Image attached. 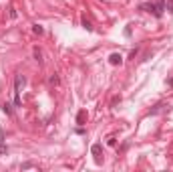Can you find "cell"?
Segmentation results:
<instances>
[{
  "instance_id": "5",
  "label": "cell",
  "mask_w": 173,
  "mask_h": 172,
  "mask_svg": "<svg viewBox=\"0 0 173 172\" xmlns=\"http://www.w3.org/2000/svg\"><path fill=\"white\" fill-rule=\"evenodd\" d=\"M80 24H83V29H84V30H89V33L93 30V22H91L87 16H83V18H80Z\"/></svg>"
},
{
  "instance_id": "15",
  "label": "cell",
  "mask_w": 173,
  "mask_h": 172,
  "mask_svg": "<svg viewBox=\"0 0 173 172\" xmlns=\"http://www.w3.org/2000/svg\"><path fill=\"white\" fill-rule=\"evenodd\" d=\"M167 85H169V87H173V77H171V79H167Z\"/></svg>"
},
{
  "instance_id": "12",
  "label": "cell",
  "mask_w": 173,
  "mask_h": 172,
  "mask_svg": "<svg viewBox=\"0 0 173 172\" xmlns=\"http://www.w3.org/2000/svg\"><path fill=\"white\" fill-rule=\"evenodd\" d=\"M20 168H22V170H28V168H34V164L26 162V164H20Z\"/></svg>"
},
{
  "instance_id": "6",
  "label": "cell",
  "mask_w": 173,
  "mask_h": 172,
  "mask_svg": "<svg viewBox=\"0 0 173 172\" xmlns=\"http://www.w3.org/2000/svg\"><path fill=\"white\" fill-rule=\"evenodd\" d=\"M48 83H51V85H59V83H60V77L56 73H52L51 77H48Z\"/></svg>"
},
{
  "instance_id": "3",
  "label": "cell",
  "mask_w": 173,
  "mask_h": 172,
  "mask_svg": "<svg viewBox=\"0 0 173 172\" xmlns=\"http://www.w3.org/2000/svg\"><path fill=\"white\" fill-rule=\"evenodd\" d=\"M91 154L95 156V162H101V144H93V146H91Z\"/></svg>"
},
{
  "instance_id": "4",
  "label": "cell",
  "mask_w": 173,
  "mask_h": 172,
  "mask_svg": "<svg viewBox=\"0 0 173 172\" xmlns=\"http://www.w3.org/2000/svg\"><path fill=\"white\" fill-rule=\"evenodd\" d=\"M109 63H111V65H121V63H123V55H119V53H113V55L109 57Z\"/></svg>"
},
{
  "instance_id": "2",
  "label": "cell",
  "mask_w": 173,
  "mask_h": 172,
  "mask_svg": "<svg viewBox=\"0 0 173 172\" xmlns=\"http://www.w3.org/2000/svg\"><path fill=\"white\" fill-rule=\"evenodd\" d=\"M24 85H26L24 75H16V79H14V105H20V91Z\"/></svg>"
},
{
  "instance_id": "1",
  "label": "cell",
  "mask_w": 173,
  "mask_h": 172,
  "mask_svg": "<svg viewBox=\"0 0 173 172\" xmlns=\"http://www.w3.org/2000/svg\"><path fill=\"white\" fill-rule=\"evenodd\" d=\"M139 10H145L155 18H161L165 12V0H149L147 4H139Z\"/></svg>"
},
{
  "instance_id": "8",
  "label": "cell",
  "mask_w": 173,
  "mask_h": 172,
  "mask_svg": "<svg viewBox=\"0 0 173 172\" xmlns=\"http://www.w3.org/2000/svg\"><path fill=\"white\" fill-rule=\"evenodd\" d=\"M32 55H34V61H36V63H42V53H40V49H34Z\"/></svg>"
},
{
  "instance_id": "9",
  "label": "cell",
  "mask_w": 173,
  "mask_h": 172,
  "mask_svg": "<svg viewBox=\"0 0 173 172\" xmlns=\"http://www.w3.org/2000/svg\"><path fill=\"white\" fill-rule=\"evenodd\" d=\"M165 10H167V12H173V0H165Z\"/></svg>"
},
{
  "instance_id": "7",
  "label": "cell",
  "mask_w": 173,
  "mask_h": 172,
  "mask_svg": "<svg viewBox=\"0 0 173 172\" xmlns=\"http://www.w3.org/2000/svg\"><path fill=\"white\" fill-rule=\"evenodd\" d=\"M2 112H4L6 116H12V105H10L8 101H6V103H2Z\"/></svg>"
},
{
  "instance_id": "14",
  "label": "cell",
  "mask_w": 173,
  "mask_h": 172,
  "mask_svg": "<svg viewBox=\"0 0 173 172\" xmlns=\"http://www.w3.org/2000/svg\"><path fill=\"white\" fill-rule=\"evenodd\" d=\"M0 144H4V132L0 130Z\"/></svg>"
},
{
  "instance_id": "11",
  "label": "cell",
  "mask_w": 173,
  "mask_h": 172,
  "mask_svg": "<svg viewBox=\"0 0 173 172\" xmlns=\"http://www.w3.org/2000/svg\"><path fill=\"white\" fill-rule=\"evenodd\" d=\"M84 121V112H79V116H76V124H83Z\"/></svg>"
},
{
  "instance_id": "16",
  "label": "cell",
  "mask_w": 173,
  "mask_h": 172,
  "mask_svg": "<svg viewBox=\"0 0 173 172\" xmlns=\"http://www.w3.org/2000/svg\"><path fill=\"white\" fill-rule=\"evenodd\" d=\"M103 2H105V0H103Z\"/></svg>"
},
{
  "instance_id": "10",
  "label": "cell",
  "mask_w": 173,
  "mask_h": 172,
  "mask_svg": "<svg viewBox=\"0 0 173 172\" xmlns=\"http://www.w3.org/2000/svg\"><path fill=\"white\" fill-rule=\"evenodd\" d=\"M32 30H34L36 34H42V33H44V29H42L40 24H34V26H32Z\"/></svg>"
},
{
  "instance_id": "13",
  "label": "cell",
  "mask_w": 173,
  "mask_h": 172,
  "mask_svg": "<svg viewBox=\"0 0 173 172\" xmlns=\"http://www.w3.org/2000/svg\"><path fill=\"white\" fill-rule=\"evenodd\" d=\"M6 152H8V148H6V146H2V144H0V156H2V154H6Z\"/></svg>"
}]
</instances>
